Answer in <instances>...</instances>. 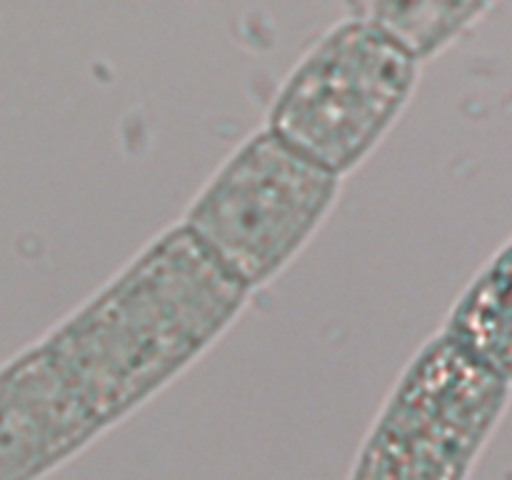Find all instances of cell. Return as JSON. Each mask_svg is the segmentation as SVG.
<instances>
[{
    "mask_svg": "<svg viewBox=\"0 0 512 480\" xmlns=\"http://www.w3.org/2000/svg\"><path fill=\"white\" fill-rule=\"evenodd\" d=\"M505 395L508 383L443 333L400 380L353 480H463Z\"/></svg>",
    "mask_w": 512,
    "mask_h": 480,
    "instance_id": "obj_4",
    "label": "cell"
},
{
    "mask_svg": "<svg viewBox=\"0 0 512 480\" xmlns=\"http://www.w3.org/2000/svg\"><path fill=\"white\" fill-rule=\"evenodd\" d=\"M248 293L178 225L43 345L103 428L185 368Z\"/></svg>",
    "mask_w": 512,
    "mask_h": 480,
    "instance_id": "obj_1",
    "label": "cell"
},
{
    "mask_svg": "<svg viewBox=\"0 0 512 480\" xmlns=\"http://www.w3.org/2000/svg\"><path fill=\"white\" fill-rule=\"evenodd\" d=\"M418 60L355 13L290 73L265 130L333 175L368 155L408 100Z\"/></svg>",
    "mask_w": 512,
    "mask_h": 480,
    "instance_id": "obj_2",
    "label": "cell"
},
{
    "mask_svg": "<svg viewBox=\"0 0 512 480\" xmlns=\"http://www.w3.org/2000/svg\"><path fill=\"white\" fill-rule=\"evenodd\" d=\"M455 345L512 380V243L470 285L445 330Z\"/></svg>",
    "mask_w": 512,
    "mask_h": 480,
    "instance_id": "obj_6",
    "label": "cell"
},
{
    "mask_svg": "<svg viewBox=\"0 0 512 480\" xmlns=\"http://www.w3.org/2000/svg\"><path fill=\"white\" fill-rule=\"evenodd\" d=\"M338 193V175L260 130L190 205L180 228L245 290L268 283L308 240Z\"/></svg>",
    "mask_w": 512,
    "mask_h": 480,
    "instance_id": "obj_3",
    "label": "cell"
},
{
    "mask_svg": "<svg viewBox=\"0 0 512 480\" xmlns=\"http://www.w3.org/2000/svg\"><path fill=\"white\" fill-rule=\"evenodd\" d=\"M63 460L58 418L38 388L0 370V480H38Z\"/></svg>",
    "mask_w": 512,
    "mask_h": 480,
    "instance_id": "obj_5",
    "label": "cell"
},
{
    "mask_svg": "<svg viewBox=\"0 0 512 480\" xmlns=\"http://www.w3.org/2000/svg\"><path fill=\"white\" fill-rule=\"evenodd\" d=\"M483 10L473 3H370L355 8V13L373 20L420 63Z\"/></svg>",
    "mask_w": 512,
    "mask_h": 480,
    "instance_id": "obj_7",
    "label": "cell"
}]
</instances>
